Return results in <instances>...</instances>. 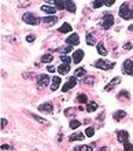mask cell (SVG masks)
<instances>
[{"label":"cell","mask_w":133,"mask_h":151,"mask_svg":"<svg viewBox=\"0 0 133 151\" xmlns=\"http://www.w3.org/2000/svg\"><path fill=\"white\" fill-rule=\"evenodd\" d=\"M74 114H76V110H74V109H67V110H65V115H67V117H73Z\"/></svg>","instance_id":"cell-36"},{"label":"cell","mask_w":133,"mask_h":151,"mask_svg":"<svg viewBox=\"0 0 133 151\" xmlns=\"http://www.w3.org/2000/svg\"><path fill=\"white\" fill-rule=\"evenodd\" d=\"M82 58H84V51H82V50H77V51H74V54H73V62L80 63L82 61Z\"/></svg>","instance_id":"cell-13"},{"label":"cell","mask_w":133,"mask_h":151,"mask_svg":"<svg viewBox=\"0 0 133 151\" xmlns=\"http://www.w3.org/2000/svg\"><path fill=\"white\" fill-rule=\"evenodd\" d=\"M32 117L34 118L36 121H39V122H41V124H47V121L45 120H43L41 117H39V115H34V114H32Z\"/></svg>","instance_id":"cell-37"},{"label":"cell","mask_w":133,"mask_h":151,"mask_svg":"<svg viewBox=\"0 0 133 151\" xmlns=\"http://www.w3.org/2000/svg\"><path fill=\"white\" fill-rule=\"evenodd\" d=\"M74 76H76L77 78L85 77V69H84V68H78L76 72H74Z\"/></svg>","instance_id":"cell-26"},{"label":"cell","mask_w":133,"mask_h":151,"mask_svg":"<svg viewBox=\"0 0 133 151\" xmlns=\"http://www.w3.org/2000/svg\"><path fill=\"white\" fill-rule=\"evenodd\" d=\"M41 22L45 26H52L58 22V18L55 15H50V17L47 15V17H44V18H41Z\"/></svg>","instance_id":"cell-8"},{"label":"cell","mask_w":133,"mask_h":151,"mask_svg":"<svg viewBox=\"0 0 133 151\" xmlns=\"http://www.w3.org/2000/svg\"><path fill=\"white\" fill-rule=\"evenodd\" d=\"M85 135H87L88 137H92V136L95 135V129H93L92 126H88L87 129H85Z\"/></svg>","instance_id":"cell-30"},{"label":"cell","mask_w":133,"mask_h":151,"mask_svg":"<svg viewBox=\"0 0 133 151\" xmlns=\"http://www.w3.org/2000/svg\"><path fill=\"white\" fill-rule=\"evenodd\" d=\"M72 50H73V48H72V46H67V47L62 48L61 51H62V52H65V54H66V55H67V52H72Z\"/></svg>","instance_id":"cell-38"},{"label":"cell","mask_w":133,"mask_h":151,"mask_svg":"<svg viewBox=\"0 0 133 151\" xmlns=\"http://www.w3.org/2000/svg\"><path fill=\"white\" fill-rule=\"evenodd\" d=\"M84 137H85V135H84V133H81V132H76V133H73V135L69 136V141L84 140Z\"/></svg>","instance_id":"cell-14"},{"label":"cell","mask_w":133,"mask_h":151,"mask_svg":"<svg viewBox=\"0 0 133 151\" xmlns=\"http://www.w3.org/2000/svg\"><path fill=\"white\" fill-rule=\"evenodd\" d=\"M114 3H115V0H104V4L107 6V7H111Z\"/></svg>","instance_id":"cell-41"},{"label":"cell","mask_w":133,"mask_h":151,"mask_svg":"<svg viewBox=\"0 0 133 151\" xmlns=\"http://www.w3.org/2000/svg\"><path fill=\"white\" fill-rule=\"evenodd\" d=\"M80 124H81V122H80L78 120H76V118H73V120L70 121V129H77V128L80 126Z\"/></svg>","instance_id":"cell-29"},{"label":"cell","mask_w":133,"mask_h":151,"mask_svg":"<svg viewBox=\"0 0 133 151\" xmlns=\"http://www.w3.org/2000/svg\"><path fill=\"white\" fill-rule=\"evenodd\" d=\"M65 7H66V10L67 11H70V12H76V4H74V1L73 0H65Z\"/></svg>","instance_id":"cell-15"},{"label":"cell","mask_w":133,"mask_h":151,"mask_svg":"<svg viewBox=\"0 0 133 151\" xmlns=\"http://www.w3.org/2000/svg\"><path fill=\"white\" fill-rule=\"evenodd\" d=\"M121 83V77H115V78H113V80H111V81H110V83L107 84V87H106V88H104V91H111V89H114L115 88V87H117L118 84Z\"/></svg>","instance_id":"cell-12"},{"label":"cell","mask_w":133,"mask_h":151,"mask_svg":"<svg viewBox=\"0 0 133 151\" xmlns=\"http://www.w3.org/2000/svg\"><path fill=\"white\" fill-rule=\"evenodd\" d=\"M96 48H97V54L99 55H102V57H106L107 55V51H106V48H104V46H103L102 43L96 44Z\"/></svg>","instance_id":"cell-20"},{"label":"cell","mask_w":133,"mask_h":151,"mask_svg":"<svg viewBox=\"0 0 133 151\" xmlns=\"http://www.w3.org/2000/svg\"><path fill=\"white\" fill-rule=\"evenodd\" d=\"M61 77H58V76H55V77H52V83H51V89L52 91H57L58 88H59V85H61Z\"/></svg>","instance_id":"cell-18"},{"label":"cell","mask_w":133,"mask_h":151,"mask_svg":"<svg viewBox=\"0 0 133 151\" xmlns=\"http://www.w3.org/2000/svg\"><path fill=\"white\" fill-rule=\"evenodd\" d=\"M95 83V78L91 77V76H87V77H84V84H93Z\"/></svg>","instance_id":"cell-34"},{"label":"cell","mask_w":133,"mask_h":151,"mask_svg":"<svg viewBox=\"0 0 133 151\" xmlns=\"http://www.w3.org/2000/svg\"><path fill=\"white\" fill-rule=\"evenodd\" d=\"M22 19H23V22L28 23V25H39L41 22V18H39V17H37L36 14H33V12H25L23 17H22Z\"/></svg>","instance_id":"cell-2"},{"label":"cell","mask_w":133,"mask_h":151,"mask_svg":"<svg viewBox=\"0 0 133 151\" xmlns=\"http://www.w3.org/2000/svg\"><path fill=\"white\" fill-rule=\"evenodd\" d=\"M6 125H7V120H6V118H1V129H3Z\"/></svg>","instance_id":"cell-42"},{"label":"cell","mask_w":133,"mask_h":151,"mask_svg":"<svg viewBox=\"0 0 133 151\" xmlns=\"http://www.w3.org/2000/svg\"><path fill=\"white\" fill-rule=\"evenodd\" d=\"M39 111H41V113H48V114H51L52 111H54L52 103H50V102H47V103L40 104V106H39Z\"/></svg>","instance_id":"cell-10"},{"label":"cell","mask_w":133,"mask_h":151,"mask_svg":"<svg viewBox=\"0 0 133 151\" xmlns=\"http://www.w3.org/2000/svg\"><path fill=\"white\" fill-rule=\"evenodd\" d=\"M8 148H10V147L7 146V144H3V146H1V150H8Z\"/></svg>","instance_id":"cell-45"},{"label":"cell","mask_w":133,"mask_h":151,"mask_svg":"<svg viewBox=\"0 0 133 151\" xmlns=\"http://www.w3.org/2000/svg\"><path fill=\"white\" fill-rule=\"evenodd\" d=\"M48 72H50V73H54V72H55V68H54V66H48Z\"/></svg>","instance_id":"cell-43"},{"label":"cell","mask_w":133,"mask_h":151,"mask_svg":"<svg viewBox=\"0 0 133 151\" xmlns=\"http://www.w3.org/2000/svg\"><path fill=\"white\" fill-rule=\"evenodd\" d=\"M66 44L67 46H77V44H80V36L77 33H72L66 39Z\"/></svg>","instance_id":"cell-7"},{"label":"cell","mask_w":133,"mask_h":151,"mask_svg":"<svg viewBox=\"0 0 133 151\" xmlns=\"http://www.w3.org/2000/svg\"><path fill=\"white\" fill-rule=\"evenodd\" d=\"M97 151H108V147H100Z\"/></svg>","instance_id":"cell-44"},{"label":"cell","mask_w":133,"mask_h":151,"mask_svg":"<svg viewBox=\"0 0 133 151\" xmlns=\"http://www.w3.org/2000/svg\"><path fill=\"white\" fill-rule=\"evenodd\" d=\"M57 8L58 10H66V7H65V0H59V1H57Z\"/></svg>","instance_id":"cell-32"},{"label":"cell","mask_w":133,"mask_h":151,"mask_svg":"<svg viewBox=\"0 0 133 151\" xmlns=\"http://www.w3.org/2000/svg\"><path fill=\"white\" fill-rule=\"evenodd\" d=\"M59 32H61V33H69V32H72V25H69L67 22H65V23L59 28Z\"/></svg>","instance_id":"cell-21"},{"label":"cell","mask_w":133,"mask_h":151,"mask_svg":"<svg viewBox=\"0 0 133 151\" xmlns=\"http://www.w3.org/2000/svg\"><path fill=\"white\" fill-rule=\"evenodd\" d=\"M129 30H133V25H130V26H129Z\"/></svg>","instance_id":"cell-46"},{"label":"cell","mask_w":133,"mask_h":151,"mask_svg":"<svg viewBox=\"0 0 133 151\" xmlns=\"http://www.w3.org/2000/svg\"><path fill=\"white\" fill-rule=\"evenodd\" d=\"M57 1H59V0H57Z\"/></svg>","instance_id":"cell-48"},{"label":"cell","mask_w":133,"mask_h":151,"mask_svg":"<svg viewBox=\"0 0 133 151\" xmlns=\"http://www.w3.org/2000/svg\"><path fill=\"white\" fill-rule=\"evenodd\" d=\"M74 151H92V146H87V144L77 146L76 148H74Z\"/></svg>","instance_id":"cell-25"},{"label":"cell","mask_w":133,"mask_h":151,"mask_svg":"<svg viewBox=\"0 0 133 151\" xmlns=\"http://www.w3.org/2000/svg\"><path fill=\"white\" fill-rule=\"evenodd\" d=\"M76 85H77V77H76V76H72V77H70V78H69V80L66 81V84L62 87V91H63V92H67L69 89L74 88Z\"/></svg>","instance_id":"cell-6"},{"label":"cell","mask_w":133,"mask_h":151,"mask_svg":"<svg viewBox=\"0 0 133 151\" xmlns=\"http://www.w3.org/2000/svg\"><path fill=\"white\" fill-rule=\"evenodd\" d=\"M118 96H119V99H122V98L129 99V92H128V91H121V92L118 94Z\"/></svg>","instance_id":"cell-33"},{"label":"cell","mask_w":133,"mask_h":151,"mask_svg":"<svg viewBox=\"0 0 133 151\" xmlns=\"http://www.w3.org/2000/svg\"><path fill=\"white\" fill-rule=\"evenodd\" d=\"M97 103H95V102H91V103H88L87 104V111L88 113H93V111H96L97 110Z\"/></svg>","instance_id":"cell-22"},{"label":"cell","mask_w":133,"mask_h":151,"mask_svg":"<svg viewBox=\"0 0 133 151\" xmlns=\"http://www.w3.org/2000/svg\"><path fill=\"white\" fill-rule=\"evenodd\" d=\"M122 70H123V73L125 74H129V76H130V73L133 72V61L126 59L122 65Z\"/></svg>","instance_id":"cell-9"},{"label":"cell","mask_w":133,"mask_h":151,"mask_svg":"<svg viewBox=\"0 0 133 151\" xmlns=\"http://www.w3.org/2000/svg\"><path fill=\"white\" fill-rule=\"evenodd\" d=\"M69 72H70V65H66V63H62L61 66L58 68V73L59 74H69Z\"/></svg>","instance_id":"cell-16"},{"label":"cell","mask_w":133,"mask_h":151,"mask_svg":"<svg viewBox=\"0 0 133 151\" xmlns=\"http://www.w3.org/2000/svg\"><path fill=\"white\" fill-rule=\"evenodd\" d=\"M130 76H132V77H133V72H132V73H130Z\"/></svg>","instance_id":"cell-47"},{"label":"cell","mask_w":133,"mask_h":151,"mask_svg":"<svg viewBox=\"0 0 133 151\" xmlns=\"http://www.w3.org/2000/svg\"><path fill=\"white\" fill-rule=\"evenodd\" d=\"M113 25H114V17H113V14H108V12H106V14H104V17H103L102 28L104 29V30H108V29H110Z\"/></svg>","instance_id":"cell-4"},{"label":"cell","mask_w":133,"mask_h":151,"mask_svg":"<svg viewBox=\"0 0 133 151\" xmlns=\"http://www.w3.org/2000/svg\"><path fill=\"white\" fill-rule=\"evenodd\" d=\"M119 17L123 19H132L133 18V7L129 8V3H123L119 7Z\"/></svg>","instance_id":"cell-1"},{"label":"cell","mask_w":133,"mask_h":151,"mask_svg":"<svg viewBox=\"0 0 133 151\" xmlns=\"http://www.w3.org/2000/svg\"><path fill=\"white\" fill-rule=\"evenodd\" d=\"M117 139H118V141H121V143H126L128 139H129V133L126 132V130H118Z\"/></svg>","instance_id":"cell-11"},{"label":"cell","mask_w":133,"mask_h":151,"mask_svg":"<svg viewBox=\"0 0 133 151\" xmlns=\"http://www.w3.org/2000/svg\"><path fill=\"white\" fill-rule=\"evenodd\" d=\"M93 66L97 69H103V70H110V69H113L115 66V63L104 61V59H99V61H96V62L93 63Z\"/></svg>","instance_id":"cell-3"},{"label":"cell","mask_w":133,"mask_h":151,"mask_svg":"<svg viewBox=\"0 0 133 151\" xmlns=\"http://www.w3.org/2000/svg\"><path fill=\"white\" fill-rule=\"evenodd\" d=\"M77 102H80V103H87L88 96L85 94H78L77 95Z\"/></svg>","instance_id":"cell-27"},{"label":"cell","mask_w":133,"mask_h":151,"mask_svg":"<svg viewBox=\"0 0 133 151\" xmlns=\"http://www.w3.org/2000/svg\"><path fill=\"white\" fill-rule=\"evenodd\" d=\"M34 39H36V36L29 34V36H26V41H28V43H33V41H34Z\"/></svg>","instance_id":"cell-40"},{"label":"cell","mask_w":133,"mask_h":151,"mask_svg":"<svg viewBox=\"0 0 133 151\" xmlns=\"http://www.w3.org/2000/svg\"><path fill=\"white\" fill-rule=\"evenodd\" d=\"M123 150L125 151H133V144H130L129 141L123 143Z\"/></svg>","instance_id":"cell-35"},{"label":"cell","mask_w":133,"mask_h":151,"mask_svg":"<svg viewBox=\"0 0 133 151\" xmlns=\"http://www.w3.org/2000/svg\"><path fill=\"white\" fill-rule=\"evenodd\" d=\"M125 117H126V113H125L123 110H118V111H115L113 114V118L115 121H121L122 118H125Z\"/></svg>","instance_id":"cell-19"},{"label":"cell","mask_w":133,"mask_h":151,"mask_svg":"<svg viewBox=\"0 0 133 151\" xmlns=\"http://www.w3.org/2000/svg\"><path fill=\"white\" fill-rule=\"evenodd\" d=\"M132 47H133V46H132V43H130V41H128L126 44H123V50H126V51L132 50Z\"/></svg>","instance_id":"cell-39"},{"label":"cell","mask_w":133,"mask_h":151,"mask_svg":"<svg viewBox=\"0 0 133 151\" xmlns=\"http://www.w3.org/2000/svg\"><path fill=\"white\" fill-rule=\"evenodd\" d=\"M87 44L88 46H95V44H96V39H95V36L91 34V33L87 34Z\"/></svg>","instance_id":"cell-24"},{"label":"cell","mask_w":133,"mask_h":151,"mask_svg":"<svg viewBox=\"0 0 133 151\" xmlns=\"http://www.w3.org/2000/svg\"><path fill=\"white\" fill-rule=\"evenodd\" d=\"M41 10L44 11V12H47V14H51V15H55V12H57V7H52V6H48V4H45V6H43L41 7Z\"/></svg>","instance_id":"cell-17"},{"label":"cell","mask_w":133,"mask_h":151,"mask_svg":"<svg viewBox=\"0 0 133 151\" xmlns=\"http://www.w3.org/2000/svg\"><path fill=\"white\" fill-rule=\"evenodd\" d=\"M61 61L63 63H66V65H70V63H72V58L69 57V55H66V54H62V55H61Z\"/></svg>","instance_id":"cell-28"},{"label":"cell","mask_w":133,"mask_h":151,"mask_svg":"<svg viewBox=\"0 0 133 151\" xmlns=\"http://www.w3.org/2000/svg\"><path fill=\"white\" fill-rule=\"evenodd\" d=\"M104 4V0H95L93 1V8H100Z\"/></svg>","instance_id":"cell-31"},{"label":"cell","mask_w":133,"mask_h":151,"mask_svg":"<svg viewBox=\"0 0 133 151\" xmlns=\"http://www.w3.org/2000/svg\"><path fill=\"white\" fill-rule=\"evenodd\" d=\"M48 83H50L48 74H40V76L37 77V85H39V89L45 88L47 85H48Z\"/></svg>","instance_id":"cell-5"},{"label":"cell","mask_w":133,"mask_h":151,"mask_svg":"<svg viewBox=\"0 0 133 151\" xmlns=\"http://www.w3.org/2000/svg\"><path fill=\"white\" fill-rule=\"evenodd\" d=\"M52 59H54V57H52L51 54H44V55L41 57V62L43 63H51Z\"/></svg>","instance_id":"cell-23"}]
</instances>
